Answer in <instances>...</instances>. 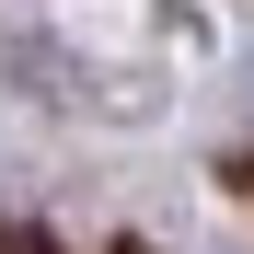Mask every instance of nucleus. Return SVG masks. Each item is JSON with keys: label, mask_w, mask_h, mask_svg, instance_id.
<instances>
[{"label": "nucleus", "mask_w": 254, "mask_h": 254, "mask_svg": "<svg viewBox=\"0 0 254 254\" xmlns=\"http://www.w3.org/2000/svg\"><path fill=\"white\" fill-rule=\"evenodd\" d=\"M243 81H254V58H243Z\"/></svg>", "instance_id": "obj_1"}]
</instances>
